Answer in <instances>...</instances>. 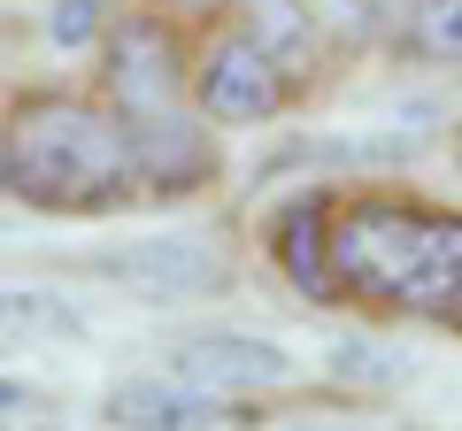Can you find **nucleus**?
<instances>
[{
	"instance_id": "1a4fd4ad",
	"label": "nucleus",
	"mask_w": 462,
	"mask_h": 431,
	"mask_svg": "<svg viewBox=\"0 0 462 431\" xmlns=\"http://www.w3.org/2000/svg\"><path fill=\"white\" fill-rule=\"evenodd\" d=\"M231 23H239V32H247L254 47L300 85V93H316L324 69H331V54H339V39L316 23L309 0H231Z\"/></svg>"
},
{
	"instance_id": "2eb2a0df",
	"label": "nucleus",
	"mask_w": 462,
	"mask_h": 431,
	"mask_svg": "<svg viewBox=\"0 0 462 431\" xmlns=\"http://www.w3.org/2000/svg\"><path fill=\"white\" fill-rule=\"evenodd\" d=\"M316 8V23H324L339 47H363V23H355V0H309Z\"/></svg>"
},
{
	"instance_id": "f3484780",
	"label": "nucleus",
	"mask_w": 462,
	"mask_h": 431,
	"mask_svg": "<svg viewBox=\"0 0 462 431\" xmlns=\"http://www.w3.org/2000/svg\"><path fill=\"white\" fill-rule=\"evenodd\" d=\"M447 332H455V339H462V300H455V316H447Z\"/></svg>"
},
{
	"instance_id": "4468645a",
	"label": "nucleus",
	"mask_w": 462,
	"mask_h": 431,
	"mask_svg": "<svg viewBox=\"0 0 462 431\" xmlns=\"http://www.w3.org/2000/svg\"><path fill=\"white\" fill-rule=\"evenodd\" d=\"M132 8H147V16H170L178 32H208V23L231 16V0H132Z\"/></svg>"
},
{
	"instance_id": "423d86ee",
	"label": "nucleus",
	"mask_w": 462,
	"mask_h": 431,
	"mask_svg": "<svg viewBox=\"0 0 462 431\" xmlns=\"http://www.w3.org/2000/svg\"><path fill=\"white\" fill-rule=\"evenodd\" d=\"M331 208H339V185H300L270 208L263 247L270 270L293 285L309 308H339V285H331Z\"/></svg>"
},
{
	"instance_id": "f257e3e1",
	"label": "nucleus",
	"mask_w": 462,
	"mask_h": 431,
	"mask_svg": "<svg viewBox=\"0 0 462 431\" xmlns=\"http://www.w3.org/2000/svg\"><path fill=\"white\" fill-rule=\"evenodd\" d=\"M331 285H339V308L447 332L462 300V208L424 200L409 185H339Z\"/></svg>"
},
{
	"instance_id": "f03ea898",
	"label": "nucleus",
	"mask_w": 462,
	"mask_h": 431,
	"mask_svg": "<svg viewBox=\"0 0 462 431\" xmlns=\"http://www.w3.org/2000/svg\"><path fill=\"white\" fill-rule=\"evenodd\" d=\"M0 200L32 216H124L139 208V154L132 124L100 93L23 85L0 100Z\"/></svg>"
},
{
	"instance_id": "9b49d317",
	"label": "nucleus",
	"mask_w": 462,
	"mask_h": 431,
	"mask_svg": "<svg viewBox=\"0 0 462 431\" xmlns=\"http://www.w3.org/2000/svg\"><path fill=\"white\" fill-rule=\"evenodd\" d=\"M401 62H424V69H462V0H416L409 39H401Z\"/></svg>"
},
{
	"instance_id": "ddd939ff",
	"label": "nucleus",
	"mask_w": 462,
	"mask_h": 431,
	"mask_svg": "<svg viewBox=\"0 0 462 431\" xmlns=\"http://www.w3.org/2000/svg\"><path fill=\"white\" fill-rule=\"evenodd\" d=\"M409 16H416V0H355L363 47H378V54H401V39H409Z\"/></svg>"
},
{
	"instance_id": "6e6552de",
	"label": "nucleus",
	"mask_w": 462,
	"mask_h": 431,
	"mask_svg": "<svg viewBox=\"0 0 462 431\" xmlns=\"http://www.w3.org/2000/svg\"><path fill=\"white\" fill-rule=\"evenodd\" d=\"M170 378L224 400H270L293 385V354L278 339H247V332H193L170 347Z\"/></svg>"
},
{
	"instance_id": "9d476101",
	"label": "nucleus",
	"mask_w": 462,
	"mask_h": 431,
	"mask_svg": "<svg viewBox=\"0 0 462 431\" xmlns=\"http://www.w3.org/2000/svg\"><path fill=\"white\" fill-rule=\"evenodd\" d=\"M100 278H124L139 293H170V300H200V293H224L231 285V262L200 239H139L124 254H100Z\"/></svg>"
},
{
	"instance_id": "0eeeda50",
	"label": "nucleus",
	"mask_w": 462,
	"mask_h": 431,
	"mask_svg": "<svg viewBox=\"0 0 462 431\" xmlns=\"http://www.w3.org/2000/svg\"><path fill=\"white\" fill-rule=\"evenodd\" d=\"M100 416L116 431H254L263 400H224L185 378H124V385H108Z\"/></svg>"
},
{
	"instance_id": "f8f14e48",
	"label": "nucleus",
	"mask_w": 462,
	"mask_h": 431,
	"mask_svg": "<svg viewBox=\"0 0 462 431\" xmlns=\"http://www.w3.org/2000/svg\"><path fill=\"white\" fill-rule=\"evenodd\" d=\"M108 23H116V0H54L47 8V39L54 47H78V54H93L108 39Z\"/></svg>"
},
{
	"instance_id": "39448f33",
	"label": "nucleus",
	"mask_w": 462,
	"mask_h": 431,
	"mask_svg": "<svg viewBox=\"0 0 462 431\" xmlns=\"http://www.w3.org/2000/svg\"><path fill=\"white\" fill-rule=\"evenodd\" d=\"M132 124V154H139V193L147 200H200L224 178V132L200 124L193 108L170 116H124Z\"/></svg>"
},
{
	"instance_id": "dca6fc26",
	"label": "nucleus",
	"mask_w": 462,
	"mask_h": 431,
	"mask_svg": "<svg viewBox=\"0 0 462 431\" xmlns=\"http://www.w3.org/2000/svg\"><path fill=\"white\" fill-rule=\"evenodd\" d=\"M16 408H32V393H23V385H8V378H0V416H16Z\"/></svg>"
},
{
	"instance_id": "a211bd4d",
	"label": "nucleus",
	"mask_w": 462,
	"mask_h": 431,
	"mask_svg": "<svg viewBox=\"0 0 462 431\" xmlns=\"http://www.w3.org/2000/svg\"><path fill=\"white\" fill-rule=\"evenodd\" d=\"M455 162H462V139H455Z\"/></svg>"
},
{
	"instance_id": "7ed1b4c3",
	"label": "nucleus",
	"mask_w": 462,
	"mask_h": 431,
	"mask_svg": "<svg viewBox=\"0 0 462 431\" xmlns=\"http://www.w3.org/2000/svg\"><path fill=\"white\" fill-rule=\"evenodd\" d=\"M93 54H100V100L116 116L193 108V32H178L170 16H147V8L124 0Z\"/></svg>"
},
{
	"instance_id": "20e7f679",
	"label": "nucleus",
	"mask_w": 462,
	"mask_h": 431,
	"mask_svg": "<svg viewBox=\"0 0 462 431\" xmlns=\"http://www.w3.org/2000/svg\"><path fill=\"white\" fill-rule=\"evenodd\" d=\"M300 100L309 93L231 16L208 23V32H193V116L200 124H216V132H263V124L293 116Z\"/></svg>"
}]
</instances>
